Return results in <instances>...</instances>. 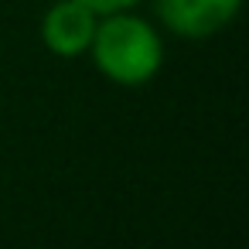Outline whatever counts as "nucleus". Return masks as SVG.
Segmentation results:
<instances>
[{
  "mask_svg": "<svg viewBox=\"0 0 249 249\" xmlns=\"http://www.w3.org/2000/svg\"><path fill=\"white\" fill-rule=\"evenodd\" d=\"M89 55L103 79L123 89H140L164 69V38L150 21L137 14V7L113 11L99 14Z\"/></svg>",
  "mask_w": 249,
  "mask_h": 249,
  "instance_id": "nucleus-1",
  "label": "nucleus"
},
{
  "mask_svg": "<svg viewBox=\"0 0 249 249\" xmlns=\"http://www.w3.org/2000/svg\"><path fill=\"white\" fill-rule=\"evenodd\" d=\"M242 7V0H157L160 24L188 41L222 35Z\"/></svg>",
  "mask_w": 249,
  "mask_h": 249,
  "instance_id": "nucleus-2",
  "label": "nucleus"
},
{
  "mask_svg": "<svg viewBox=\"0 0 249 249\" xmlns=\"http://www.w3.org/2000/svg\"><path fill=\"white\" fill-rule=\"evenodd\" d=\"M99 14L79 0H55L41 14V41L55 58H82L89 55Z\"/></svg>",
  "mask_w": 249,
  "mask_h": 249,
  "instance_id": "nucleus-3",
  "label": "nucleus"
},
{
  "mask_svg": "<svg viewBox=\"0 0 249 249\" xmlns=\"http://www.w3.org/2000/svg\"><path fill=\"white\" fill-rule=\"evenodd\" d=\"M79 4L92 7L96 14H113V11H130V7H137L140 0H79Z\"/></svg>",
  "mask_w": 249,
  "mask_h": 249,
  "instance_id": "nucleus-4",
  "label": "nucleus"
}]
</instances>
